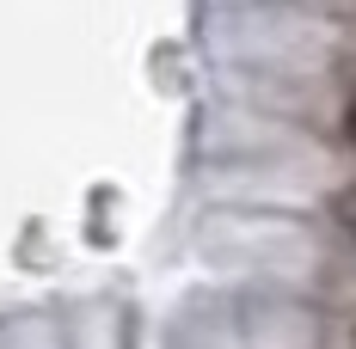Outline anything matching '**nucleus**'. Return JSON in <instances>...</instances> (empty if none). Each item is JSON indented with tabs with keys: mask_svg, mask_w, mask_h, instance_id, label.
<instances>
[{
	"mask_svg": "<svg viewBox=\"0 0 356 349\" xmlns=\"http://www.w3.org/2000/svg\"><path fill=\"white\" fill-rule=\"evenodd\" d=\"M344 135H350V147H356V99H350V110H344Z\"/></svg>",
	"mask_w": 356,
	"mask_h": 349,
	"instance_id": "obj_2",
	"label": "nucleus"
},
{
	"mask_svg": "<svg viewBox=\"0 0 356 349\" xmlns=\"http://www.w3.org/2000/svg\"><path fill=\"white\" fill-rule=\"evenodd\" d=\"M332 221H338V233H350V245H356V184H344V190L332 196Z\"/></svg>",
	"mask_w": 356,
	"mask_h": 349,
	"instance_id": "obj_1",
	"label": "nucleus"
}]
</instances>
